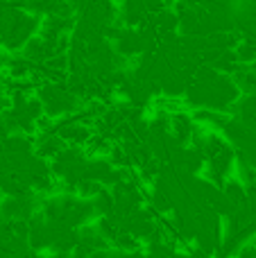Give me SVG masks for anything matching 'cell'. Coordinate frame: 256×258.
<instances>
[{
	"label": "cell",
	"instance_id": "obj_1",
	"mask_svg": "<svg viewBox=\"0 0 256 258\" xmlns=\"http://www.w3.org/2000/svg\"><path fill=\"white\" fill-rule=\"evenodd\" d=\"M5 61H7V57H5V54H3V50H0V71H3V68H5Z\"/></svg>",
	"mask_w": 256,
	"mask_h": 258
}]
</instances>
